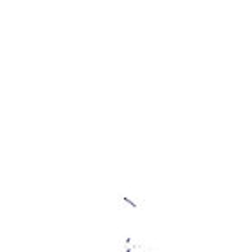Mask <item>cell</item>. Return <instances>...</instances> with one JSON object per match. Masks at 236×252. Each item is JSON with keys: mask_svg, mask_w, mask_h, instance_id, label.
I'll use <instances>...</instances> for the list:
<instances>
[{"mask_svg": "<svg viewBox=\"0 0 236 252\" xmlns=\"http://www.w3.org/2000/svg\"><path fill=\"white\" fill-rule=\"evenodd\" d=\"M161 247L135 233L124 231L116 238V252H159Z\"/></svg>", "mask_w": 236, "mask_h": 252, "instance_id": "1", "label": "cell"}]
</instances>
